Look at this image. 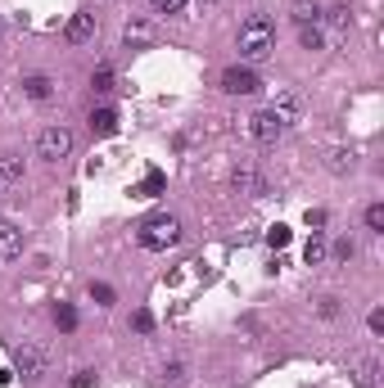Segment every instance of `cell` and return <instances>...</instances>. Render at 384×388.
I'll use <instances>...</instances> for the list:
<instances>
[{
    "mask_svg": "<svg viewBox=\"0 0 384 388\" xmlns=\"http://www.w3.org/2000/svg\"><path fill=\"white\" fill-rule=\"evenodd\" d=\"M236 50H240V63H262V59H271V50H276V23L267 14H249L240 23V37H236Z\"/></svg>",
    "mask_w": 384,
    "mask_h": 388,
    "instance_id": "6da1fadb",
    "label": "cell"
},
{
    "mask_svg": "<svg viewBox=\"0 0 384 388\" xmlns=\"http://www.w3.org/2000/svg\"><path fill=\"white\" fill-rule=\"evenodd\" d=\"M177 240H181V221L172 212H154V217H145L141 231H136V244H141L145 253H167Z\"/></svg>",
    "mask_w": 384,
    "mask_h": 388,
    "instance_id": "7a4b0ae2",
    "label": "cell"
},
{
    "mask_svg": "<svg viewBox=\"0 0 384 388\" xmlns=\"http://www.w3.org/2000/svg\"><path fill=\"white\" fill-rule=\"evenodd\" d=\"M37 154L41 158H46V163H59V158H68L72 154V131H68V127H46V131H41L37 136Z\"/></svg>",
    "mask_w": 384,
    "mask_h": 388,
    "instance_id": "3957f363",
    "label": "cell"
},
{
    "mask_svg": "<svg viewBox=\"0 0 384 388\" xmlns=\"http://www.w3.org/2000/svg\"><path fill=\"white\" fill-rule=\"evenodd\" d=\"M244 131H249V140H258V145H276V140L290 131V127H285L271 109H258V113L249 117V122H244Z\"/></svg>",
    "mask_w": 384,
    "mask_h": 388,
    "instance_id": "277c9868",
    "label": "cell"
},
{
    "mask_svg": "<svg viewBox=\"0 0 384 388\" xmlns=\"http://www.w3.org/2000/svg\"><path fill=\"white\" fill-rule=\"evenodd\" d=\"M14 366H18V375H27V380H41V375L50 370V357H46V348H41V343L23 339V343L14 348Z\"/></svg>",
    "mask_w": 384,
    "mask_h": 388,
    "instance_id": "5b68a950",
    "label": "cell"
},
{
    "mask_svg": "<svg viewBox=\"0 0 384 388\" xmlns=\"http://www.w3.org/2000/svg\"><path fill=\"white\" fill-rule=\"evenodd\" d=\"M222 91H226V95H258L262 91V77L249 68V63H236V68L222 72Z\"/></svg>",
    "mask_w": 384,
    "mask_h": 388,
    "instance_id": "8992f818",
    "label": "cell"
},
{
    "mask_svg": "<svg viewBox=\"0 0 384 388\" xmlns=\"http://www.w3.org/2000/svg\"><path fill=\"white\" fill-rule=\"evenodd\" d=\"M353 384H357V388H376V384H380V357H376V352H361V357H353Z\"/></svg>",
    "mask_w": 384,
    "mask_h": 388,
    "instance_id": "52a82bcc",
    "label": "cell"
},
{
    "mask_svg": "<svg viewBox=\"0 0 384 388\" xmlns=\"http://www.w3.org/2000/svg\"><path fill=\"white\" fill-rule=\"evenodd\" d=\"M23 253V231L14 221H0V262H14Z\"/></svg>",
    "mask_w": 384,
    "mask_h": 388,
    "instance_id": "ba28073f",
    "label": "cell"
},
{
    "mask_svg": "<svg viewBox=\"0 0 384 388\" xmlns=\"http://www.w3.org/2000/svg\"><path fill=\"white\" fill-rule=\"evenodd\" d=\"M63 37H68L72 46L91 41V37H95V14H72V18H68V27H63Z\"/></svg>",
    "mask_w": 384,
    "mask_h": 388,
    "instance_id": "9c48e42d",
    "label": "cell"
},
{
    "mask_svg": "<svg viewBox=\"0 0 384 388\" xmlns=\"http://www.w3.org/2000/svg\"><path fill=\"white\" fill-rule=\"evenodd\" d=\"M231 190H236V194H262L258 167H236V172H231Z\"/></svg>",
    "mask_w": 384,
    "mask_h": 388,
    "instance_id": "30bf717a",
    "label": "cell"
},
{
    "mask_svg": "<svg viewBox=\"0 0 384 388\" xmlns=\"http://www.w3.org/2000/svg\"><path fill=\"white\" fill-rule=\"evenodd\" d=\"M23 95H27V100H37V104H46L50 95H55V82H50L46 72H32V77H23Z\"/></svg>",
    "mask_w": 384,
    "mask_h": 388,
    "instance_id": "8fae6325",
    "label": "cell"
},
{
    "mask_svg": "<svg viewBox=\"0 0 384 388\" xmlns=\"http://www.w3.org/2000/svg\"><path fill=\"white\" fill-rule=\"evenodd\" d=\"M290 14H294V23H298V27H316V23L326 18L316 0H294V9H290Z\"/></svg>",
    "mask_w": 384,
    "mask_h": 388,
    "instance_id": "7c38bea8",
    "label": "cell"
},
{
    "mask_svg": "<svg viewBox=\"0 0 384 388\" xmlns=\"http://www.w3.org/2000/svg\"><path fill=\"white\" fill-rule=\"evenodd\" d=\"M163 186H167V181H163V172H149V176L141 181V186H132V194H136V199H158V194H163Z\"/></svg>",
    "mask_w": 384,
    "mask_h": 388,
    "instance_id": "4fadbf2b",
    "label": "cell"
},
{
    "mask_svg": "<svg viewBox=\"0 0 384 388\" xmlns=\"http://www.w3.org/2000/svg\"><path fill=\"white\" fill-rule=\"evenodd\" d=\"M91 131L95 136H113V131H118V113H113V109H95L91 113Z\"/></svg>",
    "mask_w": 384,
    "mask_h": 388,
    "instance_id": "5bb4252c",
    "label": "cell"
},
{
    "mask_svg": "<svg viewBox=\"0 0 384 388\" xmlns=\"http://www.w3.org/2000/svg\"><path fill=\"white\" fill-rule=\"evenodd\" d=\"M127 46H149V41H154V27L145 23V18H136V23H127Z\"/></svg>",
    "mask_w": 384,
    "mask_h": 388,
    "instance_id": "9a60e30c",
    "label": "cell"
},
{
    "mask_svg": "<svg viewBox=\"0 0 384 388\" xmlns=\"http://www.w3.org/2000/svg\"><path fill=\"white\" fill-rule=\"evenodd\" d=\"M326 253H330V244L321 240V231H312V240H307V249H303V262L316 266V262H326Z\"/></svg>",
    "mask_w": 384,
    "mask_h": 388,
    "instance_id": "2e32d148",
    "label": "cell"
},
{
    "mask_svg": "<svg viewBox=\"0 0 384 388\" xmlns=\"http://www.w3.org/2000/svg\"><path fill=\"white\" fill-rule=\"evenodd\" d=\"M55 325H59L63 334H72V330H77V307H72V303H59V307H55Z\"/></svg>",
    "mask_w": 384,
    "mask_h": 388,
    "instance_id": "e0dca14e",
    "label": "cell"
},
{
    "mask_svg": "<svg viewBox=\"0 0 384 388\" xmlns=\"http://www.w3.org/2000/svg\"><path fill=\"white\" fill-rule=\"evenodd\" d=\"M0 181H23V158H18V154L0 158Z\"/></svg>",
    "mask_w": 384,
    "mask_h": 388,
    "instance_id": "ac0fdd59",
    "label": "cell"
},
{
    "mask_svg": "<svg viewBox=\"0 0 384 388\" xmlns=\"http://www.w3.org/2000/svg\"><path fill=\"white\" fill-rule=\"evenodd\" d=\"M91 91H95V95H109V91H113V68H109V63H100V68H95Z\"/></svg>",
    "mask_w": 384,
    "mask_h": 388,
    "instance_id": "d6986e66",
    "label": "cell"
},
{
    "mask_svg": "<svg viewBox=\"0 0 384 388\" xmlns=\"http://www.w3.org/2000/svg\"><path fill=\"white\" fill-rule=\"evenodd\" d=\"M91 298H95V307H113V303H118L113 285H104V280H95V285H91Z\"/></svg>",
    "mask_w": 384,
    "mask_h": 388,
    "instance_id": "ffe728a7",
    "label": "cell"
},
{
    "mask_svg": "<svg viewBox=\"0 0 384 388\" xmlns=\"http://www.w3.org/2000/svg\"><path fill=\"white\" fill-rule=\"evenodd\" d=\"M298 41H303V50H321V46H326L321 23H316V27H298Z\"/></svg>",
    "mask_w": 384,
    "mask_h": 388,
    "instance_id": "44dd1931",
    "label": "cell"
},
{
    "mask_svg": "<svg viewBox=\"0 0 384 388\" xmlns=\"http://www.w3.org/2000/svg\"><path fill=\"white\" fill-rule=\"evenodd\" d=\"M353 167H357L353 149H335V154H330V172H353Z\"/></svg>",
    "mask_w": 384,
    "mask_h": 388,
    "instance_id": "7402d4cb",
    "label": "cell"
},
{
    "mask_svg": "<svg viewBox=\"0 0 384 388\" xmlns=\"http://www.w3.org/2000/svg\"><path fill=\"white\" fill-rule=\"evenodd\" d=\"M290 240H294V231H290V226H281V221H276L271 231H267V244H271V249H285Z\"/></svg>",
    "mask_w": 384,
    "mask_h": 388,
    "instance_id": "603a6c76",
    "label": "cell"
},
{
    "mask_svg": "<svg viewBox=\"0 0 384 388\" xmlns=\"http://www.w3.org/2000/svg\"><path fill=\"white\" fill-rule=\"evenodd\" d=\"M316 316H321V321H335V316H339V298H335V294H326L321 303H316Z\"/></svg>",
    "mask_w": 384,
    "mask_h": 388,
    "instance_id": "cb8c5ba5",
    "label": "cell"
},
{
    "mask_svg": "<svg viewBox=\"0 0 384 388\" xmlns=\"http://www.w3.org/2000/svg\"><path fill=\"white\" fill-rule=\"evenodd\" d=\"M366 231H384V203H371V208H366Z\"/></svg>",
    "mask_w": 384,
    "mask_h": 388,
    "instance_id": "d4e9b609",
    "label": "cell"
},
{
    "mask_svg": "<svg viewBox=\"0 0 384 388\" xmlns=\"http://www.w3.org/2000/svg\"><path fill=\"white\" fill-rule=\"evenodd\" d=\"M149 5H154V14H181L186 0H149Z\"/></svg>",
    "mask_w": 384,
    "mask_h": 388,
    "instance_id": "484cf974",
    "label": "cell"
},
{
    "mask_svg": "<svg viewBox=\"0 0 384 388\" xmlns=\"http://www.w3.org/2000/svg\"><path fill=\"white\" fill-rule=\"evenodd\" d=\"M132 330H136V334H149V330H154V316H149V311H136V316H132Z\"/></svg>",
    "mask_w": 384,
    "mask_h": 388,
    "instance_id": "4316f807",
    "label": "cell"
},
{
    "mask_svg": "<svg viewBox=\"0 0 384 388\" xmlns=\"http://www.w3.org/2000/svg\"><path fill=\"white\" fill-rule=\"evenodd\" d=\"M366 330H371V334H384V307H371V316H366Z\"/></svg>",
    "mask_w": 384,
    "mask_h": 388,
    "instance_id": "83f0119b",
    "label": "cell"
},
{
    "mask_svg": "<svg viewBox=\"0 0 384 388\" xmlns=\"http://www.w3.org/2000/svg\"><path fill=\"white\" fill-rule=\"evenodd\" d=\"M330 27H335V32H344V27H348V5L330 9Z\"/></svg>",
    "mask_w": 384,
    "mask_h": 388,
    "instance_id": "f1b7e54d",
    "label": "cell"
},
{
    "mask_svg": "<svg viewBox=\"0 0 384 388\" xmlns=\"http://www.w3.org/2000/svg\"><path fill=\"white\" fill-rule=\"evenodd\" d=\"M307 231H321V226H326V208H307Z\"/></svg>",
    "mask_w": 384,
    "mask_h": 388,
    "instance_id": "f546056e",
    "label": "cell"
},
{
    "mask_svg": "<svg viewBox=\"0 0 384 388\" xmlns=\"http://www.w3.org/2000/svg\"><path fill=\"white\" fill-rule=\"evenodd\" d=\"M353 253H357L353 240H339V244H335V257H339V262H353Z\"/></svg>",
    "mask_w": 384,
    "mask_h": 388,
    "instance_id": "4dcf8cb0",
    "label": "cell"
},
{
    "mask_svg": "<svg viewBox=\"0 0 384 388\" xmlns=\"http://www.w3.org/2000/svg\"><path fill=\"white\" fill-rule=\"evenodd\" d=\"M163 380H167V384H181V380H186V366H181V361H172V366L163 370Z\"/></svg>",
    "mask_w": 384,
    "mask_h": 388,
    "instance_id": "1f68e13d",
    "label": "cell"
},
{
    "mask_svg": "<svg viewBox=\"0 0 384 388\" xmlns=\"http://www.w3.org/2000/svg\"><path fill=\"white\" fill-rule=\"evenodd\" d=\"M95 384V370H77L72 375V388H91Z\"/></svg>",
    "mask_w": 384,
    "mask_h": 388,
    "instance_id": "d6a6232c",
    "label": "cell"
}]
</instances>
